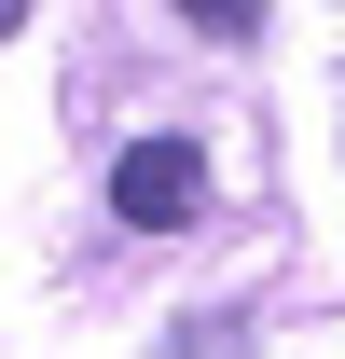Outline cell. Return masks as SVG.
Listing matches in <instances>:
<instances>
[{
	"label": "cell",
	"instance_id": "cell-2",
	"mask_svg": "<svg viewBox=\"0 0 345 359\" xmlns=\"http://www.w3.org/2000/svg\"><path fill=\"white\" fill-rule=\"evenodd\" d=\"M180 14H194L208 42H249V28H262V0H180Z\"/></svg>",
	"mask_w": 345,
	"mask_h": 359
},
{
	"label": "cell",
	"instance_id": "cell-3",
	"mask_svg": "<svg viewBox=\"0 0 345 359\" xmlns=\"http://www.w3.org/2000/svg\"><path fill=\"white\" fill-rule=\"evenodd\" d=\"M14 14H28V0H0V28H14Z\"/></svg>",
	"mask_w": 345,
	"mask_h": 359
},
{
	"label": "cell",
	"instance_id": "cell-1",
	"mask_svg": "<svg viewBox=\"0 0 345 359\" xmlns=\"http://www.w3.org/2000/svg\"><path fill=\"white\" fill-rule=\"evenodd\" d=\"M111 208H125V235L208 222V152H194V138H138L125 166H111Z\"/></svg>",
	"mask_w": 345,
	"mask_h": 359
}]
</instances>
